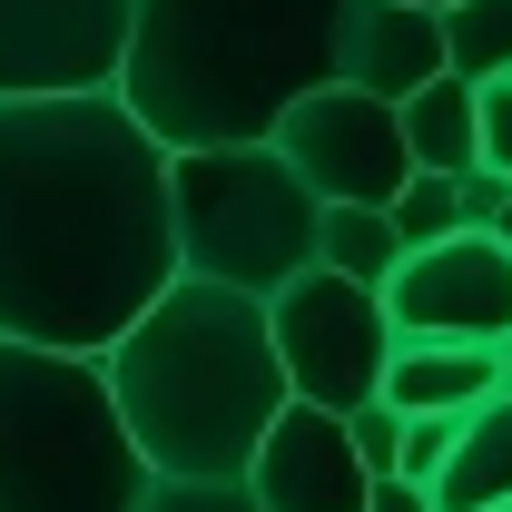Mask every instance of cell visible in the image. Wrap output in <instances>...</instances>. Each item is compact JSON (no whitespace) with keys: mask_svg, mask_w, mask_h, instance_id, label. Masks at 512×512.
<instances>
[{"mask_svg":"<svg viewBox=\"0 0 512 512\" xmlns=\"http://www.w3.org/2000/svg\"><path fill=\"white\" fill-rule=\"evenodd\" d=\"M276 316V365L296 384V404H325V414H355L384 394V365H394V306L365 276H335V266H306L296 286L266 296Z\"/></svg>","mask_w":512,"mask_h":512,"instance_id":"cell-6","label":"cell"},{"mask_svg":"<svg viewBox=\"0 0 512 512\" xmlns=\"http://www.w3.org/2000/svg\"><path fill=\"white\" fill-rule=\"evenodd\" d=\"M483 394H503V345L404 335L394 365H384V404H404V414H473Z\"/></svg>","mask_w":512,"mask_h":512,"instance_id":"cell-12","label":"cell"},{"mask_svg":"<svg viewBox=\"0 0 512 512\" xmlns=\"http://www.w3.org/2000/svg\"><path fill=\"white\" fill-rule=\"evenodd\" d=\"M158 463L138 453L109 365L0 335V512H138Z\"/></svg>","mask_w":512,"mask_h":512,"instance_id":"cell-4","label":"cell"},{"mask_svg":"<svg viewBox=\"0 0 512 512\" xmlns=\"http://www.w3.org/2000/svg\"><path fill=\"white\" fill-rule=\"evenodd\" d=\"M345 424H355V453H365V463H375V473H404V434H414V414H404V404H355V414H345Z\"/></svg>","mask_w":512,"mask_h":512,"instance_id":"cell-19","label":"cell"},{"mask_svg":"<svg viewBox=\"0 0 512 512\" xmlns=\"http://www.w3.org/2000/svg\"><path fill=\"white\" fill-rule=\"evenodd\" d=\"M453 444H463V414H414V434H404V483H444V463H453Z\"/></svg>","mask_w":512,"mask_h":512,"instance_id":"cell-20","label":"cell"},{"mask_svg":"<svg viewBox=\"0 0 512 512\" xmlns=\"http://www.w3.org/2000/svg\"><path fill=\"white\" fill-rule=\"evenodd\" d=\"M138 512H266V503H256L247 483H188V473H158Z\"/></svg>","mask_w":512,"mask_h":512,"instance_id":"cell-18","label":"cell"},{"mask_svg":"<svg viewBox=\"0 0 512 512\" xmlns=\"http://www.w3.org/2000/svg\"><path fill=\"white\" fill-rule=\"evenodd\" d=\"M168 197H178V266H188V276H217V286L276 296V286H296V276L316 266L325 197L286 168L276 138L178 148Z\"/></svg>","mask_w":512,"mask_h":512,"instance_id":"cell-5","label":"cell"},{"mask_svg":"<svg viewBox=\"0 0 512 512\" xmlns=\"http://www.w3.org/2000/svg\"><path fill=\"white\" fill-rule=\"evenodd\" d=\"M276 148H286V168H296L325 207H394L404 178H414L404 109L375 99V89H355V79L306 89V99L276 119Z\"/></svg>","mask_w":512,"mask_h":512,"instance_id":"cell-7","label":"cell"},{"mask_svg":"<svg viewBox=\"0 0 512 512\" xmlns=\"http://www.w3.org/2000/svg\"><path fill=\"white\" fill-rule=\"evenodd\" d=\"M394 335H444V345H512V237L503 227H453L434 247H404L384 276Z\"/></svg>","mask_w":512,"mask_h":512,"instance_id":"cell-8","label":"cell"},{"mask_svg":"<svg viewBox=\"0 0 512 512\" xmlns=\"http://www.w3.org/2000/svg\"><path fill=\"white\" fill-rule=\"evenodd\" d=\"M434 10H444V0H434Z\"/></svg>","mask_w":512,"mask_h":512,"instance_id":"cell-27","label":"cell"},{"mask_svg":"<svg viewBox=\"0 0 512 512\" xmlns=\"http://www.w3.org/2000/svg\"><path fill=\"white\" fill-rule=\"evenodd\" d=\"M503 237H512V197H503Z\"/></svg>","mask_w":512,"mask_h":512,"instance_id":"cell-24","label":"cell"},{"mask_svg":"<svg viewBox=\"0 0 512 512\" xmlns=\"http://www.w3.org/2000/svg\"><path fill=\"white\" fill-rule=\"evenodd\" d=\"M444 69H453V50H444V10L434 0H355V20H345V79L355 89L404 109Z\"/></svg>","mask_w":512,"mask_h":512,"instance_id":"cell-11","label":"cell"},{"mask_svg":"<svg viewBox=\"0 0 512 512\" xmlns=\"http://www.w3.org/2000/svg\"><path fill=\"white\" fill-rule=\"evenodd\" d=\"M404 148H414V168H444V178L483 168V89H473L463 69L424 79V89L404 99Z\"/></svg>","mask_w":512,"mask_h":512,"instance_id":"cell-14","label":"cell"},{"mask_svg":"<svg viewBox=\"0 0 512 512\" xmlns=\"http://www.w3.org/2000/svg\"><path fill=\"white\" fill-rule=\"evenodd\" d=\"M394 227H404V247H434V237H453V227H463V197H453L444 168H414V178H404Z\"/></svg>","mask_w":512,"mask_h":512,"instance_id":"cell-17","label":"cell"},{"mask_svg":"<svg viewBox=\"0 0 512 512\" xmlns=\"http://www.w3.org/2000/svg\"><path fill=\"white\" fill-rule=\"evenodd\" d=\"M355 0H138L119 99L168 148L276 138V119L345 79Z\"/></svg>","mask_w":512,"mask_h":512,"instance_id":"cell-3","label":"cell"},{"mask_svg":"<svg viewBox=\"0 0 512 512\" xmlns=\"http://www.w3.org/2000/svg\"><path fill=\"white\" fill-rule=\"evenodd\" d=\"M168 168L119 89L0 99V335L109 355L188 276Z\"/></svg>","mask_w":512,"mask_h":512,"instance_id":"cell-1","label":"cell"},{"mask_svg":"<svg viewBox=\"0 0 512 512\" xmlns=\"http://www.w3.org/2000/svg\"><path fill=\"white\" fill-rule=\"evenodd\" d=\"M365 512H434V493H424V483H404V473H375Z\"/></svg>","mask_w":512,"mask_h":512,"instance_id":"cell-23","label":"cell"},{"mask_svg":"<svg viewBox=\"0 0 512 512\" xmlns=\"http://www.w3.org/2000/svg\"><path fill=\"white\" fill-rule=\"evenodd\" d=\"M503 384H512V345H503Z\"/></svg>","mask_w":512,"mask_h":512,"instance_id":"cell-25","label":"cell"},{"mask_svg":"<svg viewBox=\"0 0 512 512\" xmlns=\"http://www.w3.org/2000/svg\"><path fill=\"white\" fill-rule=\"evenodd\" d=\"M247 493L266 512H365L375 493V463L355 453V424L325 414V404H286L266 424V444L247 463Z\"/></svg>","mask_w":512,"mask_h":512,"instance_id":"cell-10","label":"cell"},{"mask_svg":"<svg viewBox=\"0 0 512 512\" xmlns=\"http://www.w3.org/2000/svg\"><path fill=\"white\" fill-rule=\"evenodd\" d=\"M444 50L463 79H512V0H444Z\"/></svg>","mask_w":512,"mask_h":512,"instance_id":"cell-16","label":"cell"},{"mask_svg":"<svg viewBox=\"0 0 512 512\" xmlns=\"http://www.w3.org/2000/svg\"><path fill=\"white\" fill-rule=\"evenodd\" d=\"M483 89V168L512 178V79H473Z\"/></svg>","mask_w":512,"mask_h":512,"instance_id":"cell-21","label":"cell"},{"mask_svg":"<svg viewBox=\"0 0 512 512\" xmlns=\"http://www.w3.org/2000/svg\"><path fill=\"white\" fill-rule=\"evenodd\" d=\"M493 512H512V503H493Z\"/></svg>","mask_w":512,"mask_h":512,"instance_id":"cell-26","label":"cell"},{"mask_svg":"<svg viewBox=\"0 0 512 512\" xmlns=\"http://www.w3.org/2000/svg\"><path fill=\"white\" fill-rule=\"evenodd\" d=\"M138 0H0V99L119 89Z\"/></svg>","mask_w":512,"mask_h":512,"instance_id":"cell-9","label":"cell"},{"mask_svg":"<svg viewBox=\"0 0 512 512\" xmlns=\"http://www.w3.org/2000/svg\"><path fill=\"white\" fill-rule=\"evenodd\" d=\"M493 503H512V384L463 414V444L434 483V512H493Z\"/></svg>","mask_w":512,"mask_h":512,"instance_id":"cell-13","label":"cell"},{"mask_svg":"<svg viewBox=\"0 0 512 512\" xmlns=\"http://www.w3.org/2000/svg\"><path fill=\"white\" fill-rule=\"evenodd\" d=\"M99 365H109V394H119L138 453L188 483H247L266 424L296 404L266 296L217 286V276H178Z\"/></svg>","mask_w":512,"mask_h":512,"instance_id":"cell-2","label":"cell"},{"mask_svg":"<svg viewBox=\"0 0 512 512\" xmlns=\"http://www.w3.org/2000/svg\"><path fill=\"white\" fill-rule=\"evenodd\" d=\"M316 266H335V276H365V286H384V276L404 266V227H394V207H325Z\"/></svg>","mask_w":512,"mask_h":512,"instance_id":"cell-15","label":"cell"},{"mask_svg":"<svg viewBox=\"0 0 512 512\" xmlns=\"http://www.w3.org/2000/svg\"><path fill=\"white\" fill-rule=\"evenodd\" d=\"M453 197H463V227H503L512 178H503V168H463V178H453Z\"/></svg>","mask_w":512,"mask_h":512,"instance_id":"cell-22","label":"cell"}]
</instances>
